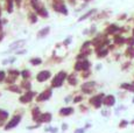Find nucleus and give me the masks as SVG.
<instances>
[{
  "label": "nucleus",
  "mask_w": 134,
  "mask_h": 133,
  "mask_svg": "<svg viewBox=\"0 0 134 133\" xmlns=\"http://www.w3.org/2000/svg\"><path fill=\"white\" fill-rule=\"evenodd\" d=\"M33 96H34V93H33V92H28L26 96H23V97L21 98V102H29Z\"/></svg>",
  "instance_id": "9b49d317"
},
{
  "label": "nucleus",
  "mask_w": 134,
  "mask_h": 133,
  "mask_svg": "<svg viewBox=\"0 0 134 133\" xmlns=\"http://www.w3.org/2000/svg\"><path fill=\"white\" fill-rule=\"evenodd\" d=\"M51 96V91L50 90H48V91H45V92H43L42 95H40V97L37 98L39 100H47L48 98Z\"/></svg>",
  "instance_id": "6e6552de"
},
{
  "label": "nucleus",
  "mask_w": 134,
  "mask_h": 133,
  "mask_svg": "<svg viewBox=\"0 0 134 133\" xmlns=\"http://www.w3.org/2000/svg\"><path fill=\"white\" fill-rule=\"evenodd\" d=\"M104 97H105V96H104L103 93H100V95H98V96H96V97L92 98V99L90 100V103H91V104H93L96 109H99V107L102 106V104H103Z\"/></svg>",
  "instance_id": "f257e3e1"
},
{
  "label": "nucleus",
  "mask_w": 134,
  "mask_h": 133,
  "mask_svg": "<svg viewBox=\"0 0 134 133\" xmlns=\"http://www.w3.org/2000/svg\"><path fill=\"white\" fill-rule=\"evenodd\" d=\"M40 63H41L40 58H33L31 60V64H40Z\"/></svg>",
  "instance_id": "412c9836"
},
{
  "label": "nucleus",
  "mask_w": 134,
  "mask_h": 133,
  "mask_svg": "<svg viewBox=\"0 0 134 133\" xmlns=\"http://www.w3.org/2000/svg\"><path fill=\"white\" fill-rule=\"evenodd\" d=\"M20 119H21V117H20V116H15L13 119L11 120L8 124L5 126V129H6V130H11V129H13V127H15V126L20 123Z\"/></svg>",
  "instance_id": "7ed1b4c3"
},
{
  "label": "nucleus",
  "mask_w": 134,
  "mask_h": 133,
  "mask_svg": "<svg viewBox=\"0 0 134 133\" xmlns=\"http://www.w3.org/2000/svg\"><path fill=\"white\" fill-rule=\"evenodd\" d=\"M80 99H82V98H80V97H77V98H76V99H75V102H79Z\"/></svg>",
  "instance_id": "a878e982"
},
{
  "label": "nucleus",
  "mask_w": 134,
  "mask_h": 133,
  "mask_svg": "<svg viewBox=\"0 0 134 133\" xmlns=\"http://www.w3.org/2000/svg\"><path fill=\"white\" fill-rule=\"evenodd\" d=\"M120 88L124 90H127V91H131V92H134V85L130 84V83H122L120 85Z\"/></svg>",
  "instance_id": "0eeeda50"
},
{
  "label": "nucleus",
  "mask_w": 134,
  "mask_h": 133,
  "mask_svg": "<svg viewBox=\"0 0 134 133\" xmlns=\"http://www.w3.org/2000/svg\"><path fill=\"white\" fill-rule=\"evenodd\" d=\"M23 42H25V41H19V42H16V43L11 44V48H18V47H20V46H22Z\"/></svg>",
  "instance_id": "f3484780"
},
{
  "label": "nucleus",
  "mask_w": 134,
  "mask_h": 133,
  "mask_svg": "<svg viewBox=\"0 0 134 133\" xmlns=\"http://www.w3.org/2000/svg\"><path fill=\"white\" fill-rule=\"evenodd\" d=\"M126 55L131 58H134V47L128 46V48H127V50H126Z\"/></svg>",
  "instance_id": "9d476101"
},
{
  "label": "nucleus",
  "mask_w": 134,
  "mask_h": 133,
  "mask_svg": "<svg viewBox=\"0 0 134 133\" xmlns=\"http://www.w3.org/2000/svg\"><path fill=\"white\" fill-rule=\"evenodd\" d=\"M128 125V121L127 120H121L120 124H119V127H126Z\"/></svg>",
  "instance_id": "aec40b11"
},
{
  "label": "nucleus",
  "mask_w": 134,
  "mask_h": 133,
  "mask_svg": "<svg viewBox=\"0 0 134 133\" xmlns=\"http://www.w3.org/2000/svg\"><path fill=\"white\" fill-rule=\"evenodd\" d=\"M132 124H134V120H133V121H132Z\"/></svg>",
  "instance_id": "cd10ccee"
},
{
  "label": "nucleus",
  "mask_w": 134,
  "mask_h": 133,
  "mask_svg": "<svg viewBox=\"0 0 134 133\" xmlns=\"http://www.w3.org/2000/svg\"><path fill=\"white\" fill-rule=\"evenodd\" d=\"M126 42H127V44H128V46H132V47H134V35L132 36V37H130V39H127V40H126Z\"/></svg>",
  "instance_id": "a211bd4d"
},
{
  "label": "nucleus",
  "mask_w": 134,
  "mask_h": 133,
  "mask_svg": "<svg viewBox=\"0 0 134 133\" xmlns=\"http://www.w3.org/2000/svg\"><path fill=\"white\" fill-rule=\"evenodd\" d=\"M119 31H120V28H119L118 26H116V25H111V26L106 29V33L107 34H114V33H118Z\"/></svg>",
  "instance_id": "423d86ee"
},
{
  "label": "nucleus",
  "mask_w": 134,
  "mask_h": 133,
  "mask_svg": "<svg viewBox=\"0 0 134 133\" xmlns=\"http://www.w3.org/2000/svg\"><path fill=\"white\" fill-rule=\"evenodd\" d=\"M133 35H134V29H133Z\"/></svg>",
  "instance_id": "c85d7f7f"
},
{
  "label": "nucleus",
  "mask_w": 134,
  "mask_h": 133,
  "mask_svg": "<svg viewBox=\"0 0 134 133\" xmlns=\"http://www.w3.org/2000/svg\"><path fill=\"white\" fill-rule=\"evenodd\" d=\"M94 12H96V9H92V11H90V12H88V13L85 14L84 17H82V18H79V21H82V20H84V19H86V18H89L90 15H91L92 13H94Z\"/></svg>",
  "instance_id": "2eb2a0df"
},
{
  "label": "nucleus",
  "mask_w": 134,
  "mask_h": 133,
  "mask_svg": "<svg viewBox=\"0 0 134 133\" xmlns=\"http://www.w3.org/2000/svg\"><path fill=\"white\" fill-rule=\"evenodd\" d=\"M132 103H133V104H134V98H133V99H132Z\"/></svg>",
  "instance_id": "bb28decb"
},
{
  "label": "nucleus",
  "mask_w": 134,
  "mask_h": 133,
  "mask_svg": "<svg viewBox=\"0 0 134 133\" xmlns=\"http://www.w3.org/2000/svg\"><path fill=\"white\" fill-rule=\"evenodd\" d=\"M22 75L25 76V77H28V76H29V72H28V71H23Z\"/></svg>",
  "instance_id": "393cba45"
},
{
  "label": "nucleus",
  "mask_w": 134,
  "mask_h": 133,
  "mask_svg": "<svg viewBox=\"0 0 134 133\" xmlns=\"http://www.w3.org/2000/svg\"><path fill=\"white\" fill-rule=\"evenodd\" d=\"M103 104L106 105V106H113V105L116 104V98H114V96H112V95L106 96V97L104 98Z\"/></svg>",
  "instance_id": "20e7f679"
},
{
  "label": "nucleus",
  "mask_w": 134,
  "mask_h": 133,
  "mask_svg": "<svg viewBox=\"0 0 134 133\" xmlns=\"http://www.w3.org/2000/svg\"><path fill=\"white\" fill-rule=\"evenodd\" d=\"M107 54H108V50H107V49H104V50H100L98 53V56L99 57H104V56H106Z\"/></svg>",
  "instance_id": "dca6fc26"
},
{
  "label": "nucleus",
  "mask_w": 134,
  "mask_h": 133,
  "mask_svg": "<svg viewBox=\"0 0 134 133\" xmlns=\"http://www.w3.org/2000/svg\"><path fill=\"white\" fill-rule=\"evenodd\" d=\"M75 133H84V130H83V129H78Z\"/></svg>",
  "instance_id": "b1692460"
},
{
  "label": "nucleus",
  "mask_w": 134,
  "mask_h": 133,
  "mask_svg": "<svg viewBox=\"0 0 134 133\" xmlns=\"http://www.w3.org/2000/svg\"><path fill=\"white\" fill-rule=\"evenodd\" d=\"M18 1H19V0H18Z\"/></svg>",
  "instance_id": "7c9ffc66"
},
{
  "label": "nucleus",
  "mask_w": 134,
  "mask_h": 133,
  "mask_svg": "<svg viewBox=\"0 0 134 133\" xmlns=\"http://www.w3.org/2000/svg\"><path fill=\"white\" fill-rule=\"evenodd\" d=\"M132 84H133V85H134V82H133V83H132Z\"/></svg>",
  "instance_id": "c756f323"
},
{
  "label": "nucleus",
  "mask_w": 134,
  "mask_h": 133,
  "mask_svg": "<svg viewBox=\"0 0 134 133\" xmlns=\"http://www.w3.org/2000/svg\"><path fill=\"white\" fill-rule=\"evenodd\" d=\"M49 32V27H45V29H42V31L40 32V34H39V36H43V35H47V33Z\"/></svg>",
  "instance_id": "6ab92c4d"
},
{
  "label": "nucleus",
  "mask_w": 134,
  "mask_h": 133,
  "mask_svg": "<svg viewBox=\"0 0 134 133\" xmlns=\"http://www.w3.org/2000/svg\"><path fill=\"white\" fill-rule=\"evenodd\" d=\"M90 66V63L88 61H82V69L83 70H88Z\"/></svg>",
  "instance_id": "4468645a"
},
{
  "label": "nucleus",
  "mask_w": 134,
  "mask_h": 133,
  "mask_svg": "<svg viewBox=\"0 0 134 133\" xmlns=\"http://www.w3.org/2000/svg\"><path fill=\"white\" fill-rule=\"evenodd\" d=\"M64 78H65V72H60V74L55 77V80L53 81V85L54 86H60V85L63 83Z\"/></svg>",
  "instance_id": "f03ea898"
},
{
  "label": "nucleus",
  "mask_w": 134,
  "mask_h": 133,
  "mask_svg": "<svg viewBox=\"0 0 134 133\" xmlns=\"http://www.w3.org/2000/svg\"><path fill=\"white\" fill-rule=\"evenodd\" d=\"M50 77V72L49 71H41L40 74L37 75V81L39 82H43V81H45V80H48Z\"/></svg>",
  "instance_id": "39448f33"
},
{
  "label": "nucleus",
  "mask_w": 134,
  "mask_h": 133,
  "mask_svg": "<svg viewBox=\"0 0 134 133\" xmlns=\"http://www.w3.org/2000/svg\"><path fill=\"white\" fill-rule=\"evenodd\" d=\"M4 77H5V74L2 72V71H0V81L4 80Z\"/></svg>",
  "instance_id": "5701e85b"
},
{
  "label": "nucleus",
  "mask_w": 134,
  "mask_h": 133,
  "mask_svg": "<svg viewBox=\"0 0 134 133\" xmlns=\"http://www.w3.org/2000/svg\"><path fill=\"white\" fill-rule=\"evenodd\" d=\"M72 107H63L62 110L60 111V115L61 116H68L70 115V113H72Z\"/></svg>",
  "instance_id": "1a4fd4ad"
},
{
  "label": "nucleus",
  "mask_w": 134,
  "mask_h": 133,
  "mask_svg": "<svg viewBox=\"0 0 134 133\" xmlns=\"http://www.w3.org/2000/svg\"><path fill=\"white\" fill-rule=\"evenodd\" d=\"M69 82H70V83H71V84H76V80H75V78H74V77H70V78H69Z\"/></svg>",
  "instance_id": "4be33fe9"
},
{
  "label": "nucleus",
  "mask_w": 134,
  "mask_h": 133,
  "mask_svg": "<svg viewBox=\"0 0 134 133\" xmlns=\"http://www.w3.org/2000/svg\"><path fill=\"white\" fill-rule=\"evenodd\" d=\"M114 42H116L117 44H124L126 42V40L124 39V37H121V36L117 35L116 37H114Z\"/></svg>",
  "instance_id": "f8f14e48"
},
{
  "label": "nucleus",
  "mask_w": 134,
  "mask_h": 133,
  "mask_svg": "<svg viewBox=\"0 0 134 133\" xmlns=\"http://www.w3.org/2000/svg\"><path fill=\"white\" fill-rule=\"evenodd\" d=\"M41 117H42V118H41V121H45V123H48V121H50V120H51V116H50V113L42 115Z\"/></svg>",
  "instance_id": "ddd939ff"
}]
</instances>
